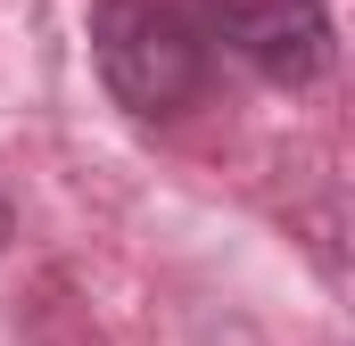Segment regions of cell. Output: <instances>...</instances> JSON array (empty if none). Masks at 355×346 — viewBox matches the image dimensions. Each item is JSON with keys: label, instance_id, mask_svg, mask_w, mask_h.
I'll return each instance as SVG.
<instances>
[{"label": "cell", "instance_id": "obj_1", "mask_svg": "<svg viewBox=\"0 0 355 346\" xmlns=\"http://www.w3.org/2000/svg\"><path fill=\"white\" fill-rule=\"evenodd\" d=\"M91 58H99L107 99L149 116V124L198 107L207 75H215V50H207L198 17L174 8V0H91Z\"/></svg>", "mask_w": 355, "mask_h": 346}, {"label": "cell", "instance_id": "obj_2", "mask_svg": "<svg viewBox=\"0 0 355 346\" xmlns=\"http://www.w3.org/2000/svg\"><path fill=\"white\" fill-rule=\"evenodd\" d=\"M198 33H207V50L223 42L248 75H265L281 91L322 83L331 50H339L322 0H198Z\"/></svg>", "mask_w": 355, "mask_h": 346}, {"label": "cell", "instance_id": "obj_3", "mask_svg": "<svg viewBox=\"0 0 355 346\" xmlns=\"http://www.w3.org/2000/svg\"><path fill=\"white\" fill-rule=\"evenodd\" d=\"M8 239H17V206L0 198V248H8Z\"/></svg>", "mask_w": 355, "mask_h": 346}]
</instances>
